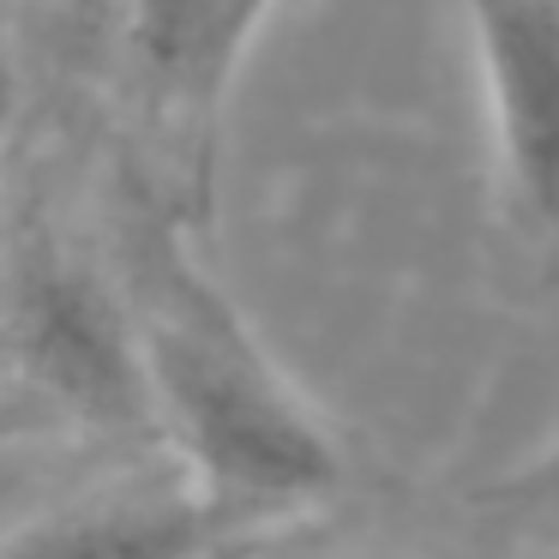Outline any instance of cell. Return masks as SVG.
Listing matches in <instances>:
<instances>
[{"mask_svg": "<svg viewBox=\"0 0 559 559\" xmlns=\"http://www.w3.org/2000/svg\"><path fill=\"white\" fill-rule=\"evenodd\" d=\"M139 319L157 445L217 506L271 530L325 506L349 481L337 427L283 373L247 313L187 253L175 229H151L127 271Z\"/></svg>", "mask_w": 559, "mask_h": 559, "instance_id": "cell-1", "label": "cell"}, {"mask_svg": "<svg viewBox=\"0 0 559 559\" xmlns=\"http://www.w3.org/2000/svg\"><path fill=\"white\" fill-rule=\"evenodd\" d=\"M0 367L43 427L157 439L127 283L55 235H31L0 277Z\"/></svg>", "mask_w": 559, "mask_h": 559, "instance_id": "cell-2", "label": "cell"}, {"mask_svg": "<svg viewBox=\"0 0 559 559\" xmlns=\"http://www.w3.org/2000/svg\"><path fill=\"white\" fill-rule=\"evenodd\" d=\"M511 205L559 235V0H463Z\"/></svg>", "mask_w": 559, "mask_h": 559, "instance_id": "cell-3", "label": "cell"}, {"mask_svg": "<svg viewBox=\"0 0 559 559\" xmlns=\"http://www.w3.org/2000/svg\"><path fill=\"white\" fill-rule=\"evenodd\" d=\"M259 523L217 506L169 463V475L73 493L0 530V559H223Z\"/></svg>", "mask_w": 559, "mask_h": 559, "instance_id": "cell-4", "label": "cell"}, {"mask_svg": "<svg viewBox=\"0 0 559 559\" xmlns=\"http://www.w3.org/2000/svg\"><path fill=\"white\" fill-rule=\"evenodd\" d=\"M271 13L277 0H133L127 49L151 109L181 133H205Z\"/></svg>", "mask_w": 559, "mask_h": 559, "instance_id": "cell-5", "label": "cell"}, {"mask_svg": "<svg viewBox=\"0 0 559 559\" xmlns=\"http://www.w3.org/2000/svg\"><path fill=\"white\" fill-rule=\"evenodd\" d=\"M481 499L493 511H506V518H559V445L535 451L530 463L499 475Z\"/></svg>", "mask_w": 559, "mask_h": 559, "instance_id": "cell-6", "label": "cell"}, {"mask_svg": "<svg viewBox=\"0 0 559 559\" xmlns=\"http://www.w3.org/2000/svg\"><path fill=\"white\" fill-rule=\"evenodd\" d=\"M31 427H43V421L31 415V403L19 397V385L7 379V367H0V445H7V439H19V433H31Z\"/></svg>", "mask_w": 559, "mask_h": 559, "instance_id": "cell-7", "label": "cell"}, {"mask_svg": "<svg viewBox=\"0 0 559 559\" xmlns=\"http://www.w3.org/2000/svg\"><path fill=\"white\" fill-rule=\"evenodd\" d=\"M0 127H7V103H0Z\"/></svg>", "mask_w": 559, "mask_h": 559, "instance_id": "cell-8", "label": "cell"}, {"mask_svg": "<svg viewBox=\"0 0 559 559\" xmlns=\"http://www.w3.org/2000/svg\"><path fill=\"white\" fill-rule=\"evenodd\" d=\"M439 559H457V554H439ZM463 559H469V554H463Z\"/></svg>", "mask_w": 559, "mask_h": 559, "instance_id": "cell-9", "label": "cell"}]
</instances>
